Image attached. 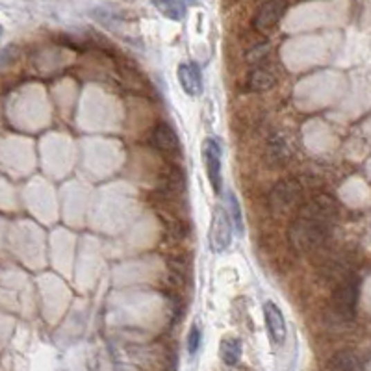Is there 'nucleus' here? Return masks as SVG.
I'll return each instance as SVG.
<instances>
[{
    "instance_id": "1",
    "label": "nucleus",
    "mask_w": 371,
    "mask_h": 371,
    "mask_svg": "<svg viewBox=\"0 0 371 371\" xmlns=\"http://www.w3.org/2000/svg\"><path fill=\"white\" fill-rule=\"evenodd\" d=\"M336 204L331 197L319 195L308 201L290 226V244L297 253H312L327 244L336 223Z\"/></svg>"
},
{
    "instance_id": "2",
    "label": "nucleus",
    "mask_w": 371,
    "mask_h": 371,
    "mask_svg": "<svg viewBox=\"0 0 371 371\" xmlns=\"http://www.w3.org/2000/svg\"><path fill=\"white\" fill-rule=\"evenodd\" d=\"M232 219L228 215V210L225 206L217 204L212 214V223L208 230V244L210 249L214 253H223L230 247L232 244Z\"/></svg>"
},
{
    "instance_id": "3",
    "label": "nucleus",
    "mask_w": 371,
    "mask_h": 371,
    "mask_svg": "<svg viewBox=\"0 0 371 371\" xmlns=\"http://www.w3.org/2000/svg\"><path fill=\"white\" fill-rule=\"evenodd\" d=\"M359 280L354 277H343L332 293V308L340 319H353L359 302Z\"/></svg>"
},
{
    "instance_id": "4",
    "label": "nucleus",
    "mask_w": 371,
    "mask_h": 371,
    "mask_svg": "<svg viewBox=\"0 0 371 371\" xmlns=\"http://www.w3.org/2000/svg\"><path fill=\"white\" fill-rule=\"evenodd\" d=\"M302 197V188L296 180H280L269 193V206L277 214L288 212L296 206Z\"/></svg>"
},
{
    "instance_id": "5",
    "label": "nucleus",
    "mask_w": 371,
    "mask_h": 371,
    "mask_svg": "<svg viewBox=\"0 0 371 371\" xmlns=\"http://www.w3.org/2000/svg\"><path fill=\"white\" fill-rule=\"evenodd\" d=\"M221 156H223V149H221L219 141L215 138L204 139L203 141L204 169H206L210 184H212L215 193L221 192V182H223V177H221Z\"/></svg>"
},
{
    "instance_id": "6",
    "label": "nucleus",
    "mask_w": 371,
    "mask_h": 371,
    "mask_svg": "<svg viewBox=\"0 0 371 371\" xmlns=\"http://www.w3.org/2000/svg\"><path fill=\"white\" fill-rule=\"evenodd\" d=\"M264 321H266L269 340H271L275 345H280V343L286 340V321L284 314L278 308L277 302H264Z\"/></svg>"
},
{
    "instance_id": "7",
    "label": "nucleus",
    "mask_w": 371,
    "mask_h": 371,
    "mask_svg": "<svg viewBox=\"0 0 371 371\" xmlns=\"http://www.w3.org/2000/svg\"><path fill=\"white\" fill-rule=\"evenodd\" d=\"M151 143L156 151L168 154V156H177L180 152V141L179 136L174 132L171 125L168 123H158L154 130H152Z\"/></svg>"
},
{
    "instance_id": "8",
    "label": "nucleus",
    "mask_w": 371,
    "mask_h": 371,
    "mask_svg": "<svg viewBox=\"0 0 371 371\" xmlns=\"http://www.w3.org/2000/svg\"><path fill=\"white\" fill-rule=\"evenodd\" d=\"M286 12L284 0H267L262 4L255 17V28L260 32H267L277 26V23L282 19Z\"/></svg>"
},
{
    "instance_id": "9",
    "label": "nucleus",
    "mask_w": 371,
    "mask_h": 371,
    "mask_svg": "<svg viewBox=\"0 0 371 371\" xmlns=\"http://www.w3.org/2000/svg\"><path fill=\"white\" fill-rule=\"evenodd\" d=\"M177 76L182 89H184L190 97H199L203 93V73L201 67L193 62H186L180 64L177 69Z\"/></svg>"
},
{
    "instance_id": "10",
    "label": "nucleus",
    "mask_w": 371,
    "mask_h": 371,
    "mask_svg": "<svg viewBox=\"0 0 371 371\" xmlns=\"http://www.w3.org/2000/svg\"><path fill=\"white\" fill-rule=\"evenodd\" d=\"M267 162L271 165H280L290 160L291 152H290V145H288V139L280 134H275L269 143H267Z\"/></svg>"
},
{
    "instance_id": "11",
    "label": "nucleus",
    "mask_w": 371,
    "mask_h": 371,
    "mask_svg": "<svg viewBox=\"0 0 371 371\" xmlns=\"http://www.w3.org/2000/svg\"><path fill=\"white\" fill-rule=\"evenodd\" d=\"M329 370L331 371H364L362 362L353 351H338L329 360Z\"/></svg>"
},
{
    "instance_id": "12",
    "label": "nucleus",
    "mask_w": 371,
    "mask_h": 371,
    "mask_svg": "<svg viewBox=\"0 0 371 371\" xmlns=\"http://www.w3.org/2000/svg\"><path fill=\"white\" fill-rule=\"evenodd\" d=\"M242 353H244V345H242V340L238 338H223L219 345V356L221 360L225 362L226 365H236L242 359Z\"/></svg>"
},
{
    "instance_id": "13",
    "label": "nucleus",
    "mask_w": 371,
    "mask_h": 371,
    "mask_svg": "<svg viewBox=\"0 0 371 371\" xmlns=\"http://www.w3.org/2000/svg\"><path fill=\"white\" fill-rule=\"evenodd\" d=\"M275 82L277 80H275V75L271 71L258 67V69L251 71L249 78H247V89L253 93L267 91V89H271L275 86Z\"/></svg>"
},
{
    "instance_id": "14",
    "label": "nucleus",
    "mask_w": 371,
    "mask_h": 371,
    "mask_svg": "<svg viewBox=\"0 0 371 371\" xmlns=\"http://www.w3.org/2000/svg\"><path fill=\"white\" fill-rule=\"evenodd\" d=\"M151 2L158 12L171 21H180L184 17V6L180 4L179 0H151Z\"/></svg>"
},
{
    "instance_id": "15",
    "label": "nucleus",
    "mask_w": 371,
    "mask_h": 371,
    "mask_svg": "<svg viewBox=\"0 0 371 371\" xmlns=\"http://www.w3.org/2000/svg\"><path fill=\"white\" fill-rule=\"evenodd\" d=\"M226 210H228V215H230L234 228L242 234L244 232V217H242V208H239L238 199L234 197V193L226 195Z\"/></svg>"
},
{
    "instance_id": "16",
    "label": "nucleus",
    "mask_w": 371,
    "mask_h": 371,
    "mask_svg": "<svg viewBox=\"0 0 371 371\" xmlns=\"http://www.w3.org/2000/svg\"><path fill=\"white\" fill-rule=\"evenodd\" d=\"M201 342H203V331H201V327L199 325H193L192 331L188 334V351L190 354H195L201 347Z\"/></svg>"
},
{
    "instance_id": "17",
    "label": "nucleus",
    "mask_w": 371,
    "mask_h": 371,
    "mask_svg": "<svg viewBox=\"0 0 371 371\" xmlns=\"http://www.w3.org/2000/svg\"><path fill=\"white\" fill-rule=\"evenodd\" d=\"M0 35H2V26H0Z\"/></svg>"
}]
</instances>
